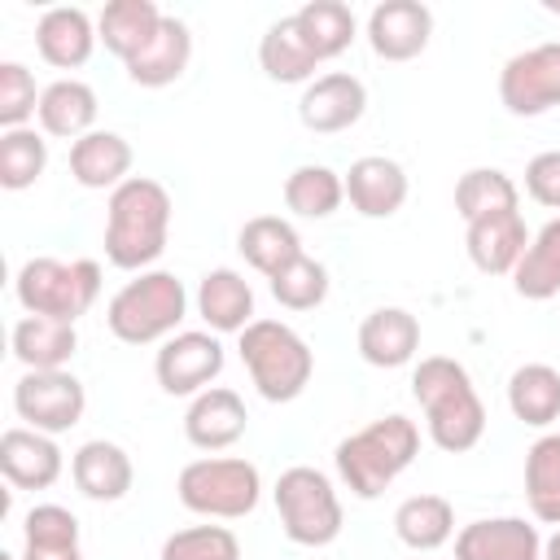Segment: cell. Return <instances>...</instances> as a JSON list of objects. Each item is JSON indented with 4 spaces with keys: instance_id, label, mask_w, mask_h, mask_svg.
<instances>
[{
    "instance_id": "25",
    "label": "cell",
    "mask_w": 560,
    "mask_h": 560,
    "mask_svg": "<svg viewBox=\"0 0 560 560\" xmlns=\"http://www.w3.org/2000/svg\"><path fill=\"white\" fill-rule=\"evenodd\" d=\"M188 61H192V35L179 18L166 13L158 35L127 61V79L140 83V88H166L188 70Z\"/></svg>"
},
{
    "instance_id": "9",
    "label": "cell",
    "mask_w": 560,
    "mask_h": 560,
    "mask_svg": "<svg viewBox=\"0 0 560 560\" xmlns=\"http://www.w3.org/2000/svg\"><path fill=\"white\" fill-rule=\"evenodd\" d=\"M83 407H88V394H83V381L74 372H26L18 385H13V411L26 420V429H39V433H66L83 420Z\"/></svg>"
},
{
    "instance_id": "19",
    "label": "cell",
    "mask_w": 560,
    "mask_h": 560,
    "mask_svg": "<svg viewBox=\"0 0 560 560\" xmlns=\"http://www.w3.org/2000/svg\"><path fill=\"white\" fill-rule=\"evenodd\" d=\"M70 477L79 486V494L96 499V503H118L131 481H136V468H131V455L118 446V442H105V438H92L74 451L70 459Z\"/></svg>"
},
{
    "instance_id": "44",
    "label": "cell",
    "mask_w": 560,
    "mask_h": 560,
    "mask_svg": "<svg viewBox=\"0 0 560 560\" xmlns=\"http://www.w3.org/2000/svg\"><path fill=\"white\" fill-rule=\"evenodd\" d=\"M542 560H560V529H556V534L542 542Z\"/></svg>"
},
{
    "instance_id": "1",
    "label": "cell",
    "mask_w": 560,
    "mask_h": 560,
    "mask_svg": "<svg viewBox=\"0 0 560 560\" xmlns=\"http://www.w3.org/2000/svg\"><path fill=\"white\" fill-rule=\"evenodd\" d=\"M411 394L424 411L429 438L438 451L446 455H464L481 442L486 433V407L472 389V376L464 363L446 359V354H429L416 363L411 372Z\"/></svg>"
},
{
    "instance_id": "7",
    "label": "cell",
    "mask_w": 560,
    "mask_h": 560,
    "mask_svg": "<svg viewBox=\"0 0 560 560\" xmlns=\"http://www.w3.org/2000/svg\"><path fill=\"white\" fill-rule=\"evenodd\" d=\"M175 494L188 512L210 516V521H241L258 508L262 499V477L249 459L241 455H214V459H192L179 468Z\"/></svg>"
},
{
    "instance_id": "22",
    "label": "cell",
    "mask_w": 560,
    "mask_h": 560,
    "mask_svg": "<svg viewBox=\"0 0 560 560\" xmlns=\"http://www.w3.org/2000/svg\"><path fill=\"white\" fill-rule=\"evenodd\" d=\"M13 359L26 372H61L74 350H79V332L66 319H48V315H22L13 324Z\"/></svg>"
},
{
    "instance_id": "3",
    "label": "cell",
    "mask_w": 560,
    "mask_h": 560,
    "mask_svg": "<svg viewBox=\"0 0 560 560\" xmlns=\"http://www.w3.org/2000/svg\"><path fill=\"white\" fill-rule=\"evenodd\" d=\"M420 455V429L407 416H381L359 433L341 438L332 451L337 477L354 499H381Z\"/></svg>"
},
{
    "instance_id": "6",
    "label": "cell",
    "mask_w": 560,
    "mask_h": 560,
    "mask_svg": "<svg viewBox=\"0 0 560 560\" xmlns=\"http://www.w3.org/2000/svg\"><path fill=\"white\" fill-rule=\"evenodd\" d=\"M13 293L26 315H48L74 324L79 315L92 311L101 298V267L92 258H26L18 267Z\"/></svg>"
},
{
    "instance_id": "42",
    "label": "cell",
    "mask_w": 560,
    "mask_h": 560,
    "mask_svg": "<svg viewBox=\"0 0 560 560\" xmlns=\"http://www.w3.org/2000/svg\"><path fill=\"white\" fill-rule=\"evenodd\" d=\"M525 192L538 206L560 210V149H547V153L529 158V166H525Z\"/></svg>"
},
{
    "instance_id": "32",
    "label": "cell",
    "mask_w": 560,
    "mask_h": 560,
    "mask_svg": "<svg viewBox=\"0 0 560 560\" xmlns=\"http://www.w3.org/2000/svg\"><path fill=\"white\" fill-rule=\"evenodd\" d=\"M512 289L525 302H547L560 293V219L542 223L529 236V249L512 271Z\"/></svg>"
},
{
    "instance_id": "5",
    "label": "cell",
    "mask_w": 560,
    "mask_h": 560,
    "mask_svg": "<svg viewBox=\"0 0 560 560\" xmlns=\"http://www.w3.org/2000/svg\"><path fill=\"white\" fill-rule=\"evenodd\" d=\"M241 363L254 381V389L267 398V402H293L302 398V389L311 385V372H315V354L306 346L302 332H293L289 324L280 319H254L245 332H241Z\"/></svg>"
},
{
    "instance_id": "18",
    "label": "cell",
    "mask_w": 560,
    "mask_h": 560,
    "mask_svg": "<svg viewBox=\"0 0 560 560\" xmlns=\"http://www.w3.org/2000/svg\"><path fill=\"white\" fill-rule=\"evenodd\" d=\"M341 179H346L350 206L363 219H389L407 201V171L394 158H381V153L359 158V162H350V171Z\"/></svg>"
},
{
    "instance_id": "43",
    "label": "cell",
    "mask_w": 560,
    "mask_h": 560,
    "mask_svg": "<svg viewBox=\"0 0 560 560\" xmlns=\"http://www.w3.org/2000/svg\"><path fill=\"white\" fill-rule=\"evenodd\" d=\"M22 560H83L79 542L74 547H22Z\"/></svg>"
},
{
    "instance_id": "15",
    "label": "cell",
    "mask_w": 560,
    "mask_h": 560,
    "mask_svg": "<svg viewBox=\"0 0 560 560\" xmlns=\"http://www.w3.org/2000/svg\"><path fill=\"white\" fill-rule=\"evenodd\" d=\"M455 560H542V538L525 516H490L455 534Z\"/></svg>"
},
{
    "instance_id": "39",
    "label": "cell",
    "mask_w": 560,
    "mask_h": 560,
    "mask_svg": "<svg viewBox=\"0 0 560 560\" xmlns=\"http://www.w3.org/2000/svg\"><path fill=\"white\" fill-rule=\"evenodd\" d=\"M158 560H241V542L228 525H192L171 534Z\"/></svg>"
},
{
    "instance_id": "2",
    "label": "cell",
    "mask_w": 560,
    "mask_h": 560,
    "mask_svg": "<svg viewBox=\"0 0 560 560\" xmlns=\"http://www.w3.org/2000/svg\"><path fill=\"white\" fill-rule=\"evenodd\" d=\"M171 236V192L149 179L131 175L109 192L105 210V258L118 271H144L162 258Z\"/></svg>"
},
{
    "instance_id": "23",
    "label": "cell",
    "mask_w": 560,
    "mask_h": 560,
    "mask_svg": "<svg viewBox=\"0 0 560 560\" xmlns=\"http://www.w3.org/2000/svg\"><path fill=\"white\" fill-rule=\"evenodd\" d=\"M127 171H131V144L118 131H88L83 140L70 144V175L79 188L114 192L118 184L131 179Z\"/></svg>"
},
{
    "instance_id": "33",
    "label": "cell",
    "mask_w": 560,
    "mask_h": 560,
    "mask_svg": "<svg viewBox=\"0 0 560 560\" xmlns=\"http://www.w3.org/2000/svg\"><path fill=\"white\" fill-rule=\"evenodd\" d=\"M525 499L534 521L560 529V433H542L525 451Z\"/></svg>"
},
{
    "instance_id": "37",
    "label": "cell",
    "mask_w": 560,
    "mask_h": 560,
    "mask_svg": "<svg viewBox=\"0 0 560 560\" xmlns=\"http://www.w3.org/2000/svg\"><path fill=\"white\" fill-rule=\"evenodd\" d=\"M44 171H48V140L35 127H13L0 136V184L9 192L39 184Z\"/></svg>"
},
{
    "instance_id": "45",
    "label": "cell",
    "mask_w": 560,
    "mask_h": 560,
    "mask_svg": "<svg viewBox=\"0 0 560 560\" xmlns=\"http://www.w3.org/2000/svg\"><path fill=\"white\" fill-rule=\"evenodd\" d=\"M542 9H547V13H560V0H542Z\"/></svg>"
},
{
    "instance_id": "26",
    "label": "cell",
    "mask_w": 560,
    "mask_h": 560,
    "mask_svg": "<svg viewBox=\"0 0 560 560\" xmlns=\"http://www.w3.org/2000/svg\"><path fill=\"white\" fill-rule=\"evenodd\" d=\"M236 249L245 254V262H249L254 271H262V276L271 280V276H280L293 258H302V236H298V228H293L289 219H280V214H254V219H245V228L236 232Z\"/></svg>"
},
{
    "instance_id": "12",
    "label": "cell",
    "mask_w": 560,
    "mask_h": 560,
    "mask_svg": "<svg viewBox=\"0 0 560 560\" xmlns=\"http://www.w3.org/2000/svg\"><path fill=\"white\" fill-rule=\"evenodd\" d=\"M433 13L420 0H385L368 13V44L381 61H411L429 48Z\"/></svg>"
},
{
    "instance_id": "13",
    "label": "cell",
    "mask_w": 560,
    "mask_h": 560,
    "mask_svg": "<svg viewBox=\"0 0 560 560\" xmlns=\"http://www.w3.org/2000/svg\"><path fill=\"white\" fill-rule=\"evenodd\" d=\"M368 109V88L354 79V74H319L306 83L302 101H298V118L306 131H319V136H332V131H346L363 118Z\"/></svg>"
},
{
    "instance_id": "14",
    "label": "cell",
    "mask_w": 560,
    "mask_h": 560,
    "mask_svg": "<svg viewBox=\"0 0 560 560\" xmlns=\"http://www.w3.org/2000/svg\"><path fill=\"white\" fill-rule=\"evenodd\" d=\"M245 424H249V411H245L241 394L228 389V385H210L184 411V438L197 451H228V446H236L245 438Z\"/></svg>"
},
{
    "instance_id": "34",
    "label": "cell",
    "mask_w": 560,
    "mask_h": 560,
    "mask_svg": "<svg viewBox=\"0 0 560 560\" xmlns=\"http://www.w3.org/2000/svg\"><path fill=\"white\" fill-rule=\"evenodd\" d=\"M293 18H298V31H302L306 48H311L319 61L341 57V52L354 44V31H359L350 4H341V0H311V4H302Z\"/></svg>"
},
{
    "instance_id": "29",
    "label": "cell",
    "mask_w": 560,
    "mask_h": 560,
    "mask_svg": "<svg viewBox=\"0 0 560 560\" xmlns=\"http://www.w3.org/2000/svg\"><path fill=\"white\" fill-rule=\"evenodd\" d=\"M508 407L529 429L556 424L560 420V372L551 363H521L508 381Z\"/></svg>"
},
{
    "instance_id": "8",
    "label": "cell",
    "mask_w": 560,
    "mask_h": 560,
    "mask_svg": "<svg viewBox=\"0 0 560 560\" xmlns=\"http://www.w3.org/2000/svg\"><path fill=\"white\" fill-rule=\"evenodd\" d=\"M271 494H276V512H280V525H284V538L298 542V547H328L346 525L332 481L311 464L284 468Z\"/></svg>"
},
{
    "instance_id": "24",
    "label": "cell",
    "mask_w": 560,
    "mask_h": 560,
    "mask_svg": "<svg viewBox=\"0 0 560 560\" xmlns=\"http://www.w3.org/2000/svg\"><path fill=\"white\" fill-rule=\"evenodd\" d=\"M197 315L214 328V332H245L254 324V289L241 271L232 267H214L201 276L197 284Z\"/></svg>"
},
{
    "instance_id": "4",
    "label": "cell",
    "mask_w": 560,
    "mask_h": 560,
    "mask_svg": "<svg viewBox=\"0 0 560 560\" xmlns=\"http://www.w3.org/2000/svg\"><path fill=\"white\" fill-rule=\"evenodd\" d=\"M188 315V293L175 271H140L127 280L105 311V324L127 346H153L175 337V328Z\"/></svg>"
},
{
    "instance_id": "17",
    "label": "cell",
    "mask_w": 560,
    "mask_h": 560,
    "mask_svg": "<svg viewBox=\"0 0 560 560\" xmlns=\"http://www.w3.org/2000/svg\"><path fill=\"white\" fill-rule=\"evenodd\" d=\"M0 472L13 490H48L61 477V446L39 429H4L0 438Z\"/></svg>"
},
{
    "instance_id": "10",
    "label": "cell",
    "mask_w": 560,
    "mask_h": 560,
    "mask_svg": "<svg viewBox=\"0 0 560 560\" xmlns=\"http://www.w3.org/2000/svg\"><path fill=\"white\" fill-rule=\"evenodd\" d=\"M499 101L516 118H538L560 105V44H534L499 70Z\"/></svg>"
},
{
    "instance_id": "40",
    "label": "cell",
    "mask_w": 560,
    "mask_h": 560,
    "mask_svg": "<svg viewBox=\"0 0 560 560\" xmlns=\"http://www.w3.org/2000/svg\"><path fill=\"white\" fill-rule=\"evenodd\" d=\"M39 114V92H35V74L22 61H0V127H26Z\"/></svg>"
},
{
    "instance_id": "11",
    "label": "cell",
    "mask_w": 560,
    "mask_h": 560,
    "mask_svg": "<svg viewBox=\"0 0 560 560\" xmlns=\"http://www.w3.org/2000/svg\"><path fill=\"white\" fill-rule=\"evenodd\" d=\"M219 372H223V346L214 332H175L162 341L153 359V376L171 398L206 394Z\"/></svg>"
},
{
    "instance_id": "35",
    "label": "cell",
    "mask_w": 560,
    "mask_h": 560,
    "mask_svg": "<svg viewBox=\"0 0 560 560\" xmlns=\"http://www.w3.org/2000/svg\"><path fill=\"white\" fill-rule=\"evenodd\" d=\"M516 206H521V192H516L512 175L499 171V166H472L455 184V210H459L464 223H477L486 214L516 210Z\"/></svg>"
},
{
    "instance_id": "31",
    "label": "cell",
    "mask_w": 560,
    "mask_h": 560,
    "mask_svg": "<svg viewBox=\"0 0 560 560\" xmlns=\"http://www.w3.org/2000/svg\"><path fill=\"white\" fill-rule=\"evenodd\" d=\"M258 66L276 83H311V74L319 70V57L306 48L298 18H280L267 26V35L258 39Z\"/></svg>"
},
{
    "instance_id": "38",
    "label": "cell",
    "mask_w": 560,
    "mask_h": 560,
    "mask_svg": "<svg viewBox=\"0 0 560 560\" xmlns=\"http://www.w3.org/2000/svg\"><path fill=\"white\" fill-rule=\"evenodd\" d=\"M271 298L284 311H315L328 298V267L319 258H311V254L293 258L280 276H271Z\"/></svg>"
},
{
    "instance_id": "21",
    "label": "cell",
    "mask_w": 560,
    "mask_h": 560,
    "mask_svg": "<svg viewBox=\"0 0 560 560\" xmlns=\"http://www.w3.org/2000/svg\"><path fill=\"white\" fill-rule=\"evenodd\" d=\"M420 350V319L402 306H376L359 324V354L372 368H402Z\"/></svg>"
},
{
    "instance_id": "36",
    "label": "cell",
    "mask_w": 560,
    "mask_h": 560,
    "mask_svg": "<svg viewBox=\"0 0 560 560\" xmlns=\"http://www.w3.org/2000/svg\"><path fill=\"white\" fill-rule=\"evenodd\" d=\"M341 201H346V179L332 166L306 162V166L289 171V179H284V206L302 219H328V214H337Z\"/></svg>"
},
{
    "instance_id": "30",
    "label": "cell",
    "mask_w": 560,
    "mask_h": 560,
    "mask_svg": "<svg viewBox=\"0 0 560 560\" xmlns=\"http://www.w3.org/2000/svg\"><path fill=\"white\" fill-rule=\"evenodd\" d=\"M394 534L411 551H438L455 534V508L442 494H411L394 512Z\"/></svg>"
},
{
    "instance_id": "27",
    "label": "cell",
    "mask_w": 560,
    "mask_h": 560,
    "mask_svg": "<svg viewBox=\"0 0 560 560\" xmlns=\"http://www.w3.org/2000/svg\"><path fill=\"white\" fill-rule=\"evenodd\" d=\"M162 18H166V13H162L153 0H109V4L101 9V18H96V35H101V44L127 66V61L158 35Z\"/></svg>"
},
{
    "instance_id": "16",
    "label": "cell",
    "mask_w": 560,
    "mask_h": 560,
    "mask_svg": "<svg viewBox=\"0 0 560 560\" xmlns=\"http://www.w3.org/2000/svg\"><path fill=\"white\" fill-rule=\"evenodd\" d=\"M464 245H468V258H472L477 271H486V276H512L516 262L529 249V228H525L521 210H499V214H486V219L468 223Z\"/></svg>"
},
{
    "instance_id": "28",
    "label": "cell",
    "mask_w": 560,
    "mask_h": 560,
    "mask_svg": "<svg viewBox=\"0 0 560 560\" xmlns=\"http://www.w3.org/2000/svg\"><path fill=\"white\" fill-rule=\"evenodd\" d=\"M39 127L57 140H83L96 122V92L79 79H57L39 92Z\"/></svg>"
},
{
    "instance_id": "20",
    "label": "cell",
    "mask_w": 560,
    "mask_h": 560,
    "mask_svg": "<svg viewBox=\"0 0 560 560\" xmlns=\"http://www.w3.org/2000/svg\"><path fill=\"white\" fill-rule=\"evenodd\" d=\"M96 39H101L96 22L83 9H70V4H57V9L39 13V22H35V48L57 70H79L92 57Z\"/></svg>"
},
{
    "instance_id": "41",
    "label": "cell",
    "mask_w": 560,
    "mask_h": 560,
    "mask_svg": "<svg viewBox=\"0 0 560 560\" xmlns=\"http://www.w3.org/2000/svg\"><path fill=\"white\" fill-rule=\"evenodd\" d=\"M26 547H74L79 542V516L61 503H35L22 521Z\"/></svg>"
}]
</instances>
